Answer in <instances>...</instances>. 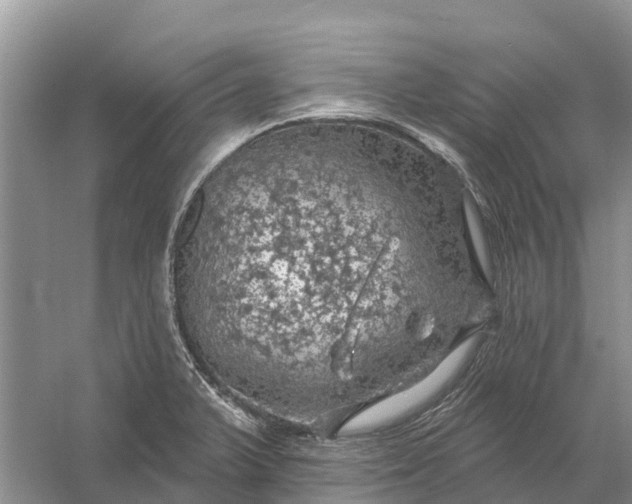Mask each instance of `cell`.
Segmentation results:
<instances>
[{"instance_id":"1","label":"cell","mask_w":632,"mask_h":504,"mask_svg":"<svg viewBox=\"0 0 632 504\" xmlns=\"http://www.w3.org/2000/svg\"><path fill=\"white\" fill-rule=\"evenodd\" d=\"M392 194L383 170L335 156L224 175L191 259L220 338L248 371L324 380L374 358L399 302Z\"/></svg>"}]
</instances>
